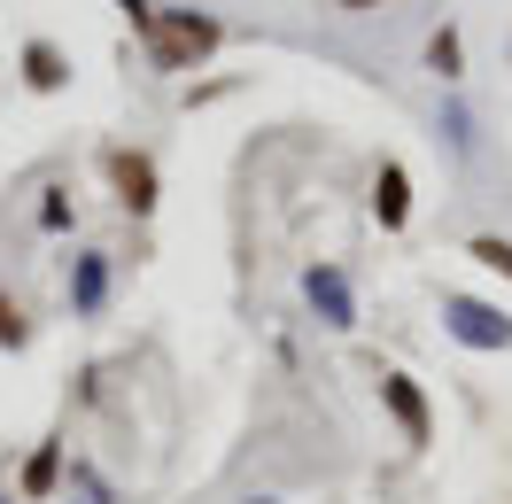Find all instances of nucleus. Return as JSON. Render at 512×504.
<instances>
[{
  "label": "nucleus",
  "mask_w": 512,
  "mask_h": 504,
  "mask_svg": "<svg viewBox=\"0 0 512 504\" xmlns=\"http://www.w3.org/2000/svg\"><path fill=\"white\" fill-rule=\"evenodd\" d=\"M443 334H450V342H466V349H481V357H505V349H512V311H505V303H481V295L443 287Z\"/></svg>",
  "instance_id": "nucleus-2"
},
{
  "label": "nucleus",
  "mask_w": 512,
  "mask_h": 504,
  "mask_svg": "<svg viewBox=\"0 0 512 504\" xmlns=\"http://www.w3.org/2000/svg\"><path fill=\"white\" fill-rule=\"evenodd\" d=\"M466 256H474L481 272H505V280H512V241H505V233H474V241H466Z\"/></svg>",
  "instance_id": "nucleus-12"
},
{
  "label": "nucleus",
  "mask_w": 512,
  "mask_h": 504,
  "mask_svg": "<svg viewBox=\"0 0 512 504\" xmlns=\"http://www.w3.org/2000/svg\"><path fill=\"white\" fill-rule=\"evenodd\" d=\"M63 458H70V435L55 427V435H39V450L24 458V473H16V504H47L55 489H63Z\"/></svg>",
  "instance_id": "nucleus-7"
},
{
  "label": "nucleus",
  "mask_w": 512,
  "mask_h": 504,
  "mask_svg": "<svg viewBox=\"0 0 512 504\" xmlns=\"http://www.w3.org/2000/svg\"><path fill=\"white\" fill-rule=\"evenodd\" d=\"M24 86H32V94H63L70 86V55L55 39H24Z\"/></svg>",
  "instance_id": "nucleus-9"
},
{
  "label": "nucleus",
  "mask_w": 512,
  "mask_h": 504,
  "mask_svg": "<svg viewBox=\"0 0 512 504\" xmlns=\"http://www.w3.org/2000/svg\"><path fill=\"white\" fill-rule=\"evenodd\" d=\"M156 70H202L210 55L225 47V24L210 8H156V32L140 39Z\"/></svg>",
  "instance_id": "nucleus-1"
},
{
  "label": "nucleus",
  "mask_w": 512,
  "mask_h": 504,
  "mask_svg": "<svg viewBox=\"0 0 512 504\" xmlns=\"http://www.w3.org/2000/svg\"><path fill=\"white\" fill-rule=\"evenodd\" d=\"M109 287H117V264H109V249H70V272H63V303L78 326H94L101 311H109Z\"/></svg>",
  "instance_id": "nucleus-4"
},
{
  "label": "nucleus",
  "mask_w": 512,
  "mask_h": 504,
  "mask_svg": "<svg viewBox=\"0 0 512 504\" xmlns=\"http://www.w3.org/2000/svg\"><path fill=\"white\" fill-rule=\"evenodd\" d=\"M78 225V202H70V187H47L39 194V233H70Z\"/></svg>",
  "instance_id": "nucleus-11"
},
{
  "label": "nucleus",
  "mask_w": 512,
  "mask_h": 504,
  "mask_svg": "<svg viewBox=\"0 0 512 504\" xmlns=\"http://www.w3.org/2000/svg\"><path fill=\"white\" fill-rule=\"evenodd\" d=\"M334 8H350V16H373V8H388V0H334Z\"/></svg>",
  "instance_id": "nucleus-15"
},
{
  "label": "nucleus",
  "mask_w": 512,
  "mask_h": 504,
  "mask_svg": "<svg viewBox=\"0 0 512 504\" xmlns=\"http://www.w3.org/2000/svg\"><path fill=\"white\" fill-rule=\"evenodd\" d=\"M381 411L396 419V435L412 442V450L435 442V404H427V388H419L404 365H388V373H381Z\"/></svg>",
  "instance_id": "nucleus-5"
},
{
  "label": "nucleus",
  "mask_w": 512,
  "mask_h": 504,
  "mask_svg": "<svg viewBox=\"0 0 512 504\" xmlns=\"http://www.w3.org/2000/svg\"><path fill=\"white\" fill-rule=\"evenodd\" d=\"M24 342H32V318H24V303L0 287V349H24Z\"/></svg>",
  "instance_id": "nucleus-13"
},
{
  "label": "nucleus",
  "mask_w": 512,
  "mask_h": 504,
  "mask_svg": "<svg viewBox=\"0 0 512 504\" xmlns=\"http://www.w3.org/2000/svg\"><path fill=\"white\" fill-rule=\"evenodd\" d=\"M249 504H280V497H249Z\"/></svg>",
  "instance_id": "nucleus-16"
},
{
  "label": "nucleus",
  "mask_w": 512,
  "mask_h": 504,
  "mask_svg": "<svg viewBox=\"0 0 512 504\" xmlns=\"http://www.w3.org/2000/svg\"><path fill=\"white\" fill-rule=\"evenodd\" d=\"M427 70H435L443 86L466 78V39H458V24H435V32H427Z\"/></svg>",
  "instance_id": "nucleus-10"
},
{
  "label": "nucleus",
  "mask_w": 512,
  "mask_h": 504,
  "mask_svg": "<svg viewBox=\"0 0 512 504\" xmlns=\"http://www.w3.org/2000/svg\"><path fill=\"white\" fill-rule=\"evenodd\" d=\"M101 179H109V194H117V210H125V218H156L163 171H156L148 148H101Z\"/></svg>",
  "instance_id": "nucleus-3"
},
{
  "label": "nucleus",
  "mask_w": 512,
  "mask_h": 504,
  "mask_svg": "<svg viewBox=\"0 0 512 504\" xmlns=\"http://www.w3.org/2000/svg\"><path fill=\"white\" fill-rule=\"evenodd\" d=\"M303 303H311V311H319V326L326 334H350L357 326V287H350V272H342V264H303Z\"/></svg>",
  "instance_id": "nucleus-6"
},
{
  "label": "nucleus",
  "mask_w": 512,
  "mask_h": 504,
  "mask_svg": "<svg viewBox=\"0 0 512 504\" xmlns=\"http://www.w3.org/2000/svg\"><path fill=\"white\" fill-rule=\"evenodd\" d=\"M443 140H450V148H458V156H474V117H466L458 101H450V109H443Z\"/></svg>",
  "instance_id": "nucleus-14"
},
{
  "label": "nucleus",
  "mask_w": 512,
  "mask_h": 504,
  "mask_svg": "<svg viewBox=\"0 0 512 504\" xmlns=\"http://www.w3.org/2000/svg\"><path fill=\"white\" fill-rule=\"evenodd\" d=\"M373 218H381V233H404V225H412V171L396 156H381V171H373Z\"/></svg>",
  "instance_id": "nucleus-8"
}]
</instances>
